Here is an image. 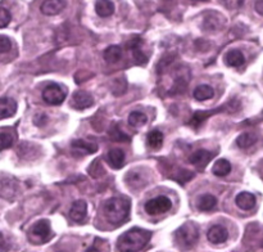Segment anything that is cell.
Masks as SVG:
<instances>
[{
    "mask_svg": "<svg viewBox=\"0 0 263 252\" xmlns=\"http://www.w3.org/2000/svg\"><path fill=\"white\" fill-rule=\"evenodd\" d=\"M152 233L149 230L140 228H134L126 231L118 238V251H140L151 241Z\"/></svg>",
    "mask_w": 263,
    "mask_h": 252,
    "instance_id": "obj_1",
    "label": "cell"
},
{
    "mask_svg": "<svg viewBox=\"0 0 263 252\" xmlns=\"http://www.w3.org/2000/svg\"><path fill=\"white\" fill-rule=\"evenodd\" d=\"M131 203L126 197H113L104 205V215L110 224L120 225L130 216Z\"/></svg>",
    "mask_w": 263,
    "mask_h": 252,
    "instance_id": "obj_2",
    "label": "cell"
},
{
    "mask_svg": "<svg viewBox=\"0 0 263 252\" xmlns=\"http://www.w3.org/2000/svg\"><path fill=\"white\" fill-rule=\"evenodd\" d=\"M198 237H199V230L197 225L193 223H185L175 233V241L180 247L189 248L197 243Z\"/></svg>",
    "mask_w": 263,
    "mask_h": 252,
    "instance_id": "obj_3",
    "label": "cell"
},
{
    "mask_svg": "<svg viewBox=\"0 0 263 252\" xmlns=\"http://www.w3.org/2000/svg\"><path fill=\"white\" fill-rule=\"evenodd\" d=\"M239 107H240V103H239L238 100L233 99L230 103H228L226 105H222V107H220L218 110H212L211 112H204V111H203V112H200V111H198V112L194 113V116H193L189 123H190V126H193V128L198 129L200 125H202V123H204V121L207 120V117H210V116L216 115V113H218V112H222V111H225V110H230L231 112H233V111L238 110Z\"/></svg>",
    "mask_w": 263,
    "mask_h": 252,
    "instance_id": "obj_4",
    "label": "cell"
},
{
    "mask_svg": "<svg viewBox=\"0 0 263 252\" xmlns=\"http://www.w3.org/2000/svg\"><path fill=\"white\" fill-rule=\"evenodd\" d=\"M30 236L33 242H39V243H46V242H49L51 237H53L50 229V223L48 220L37 221L31 228Z\"/></svg>",
    "mask_w": 263,
    "mask_h": 252,
    "instance_id": "obj_5",
    "label": "cell"
},
{
    "mask_svg": "<svg viewBox=\"0 0 263 252\" xmlns=\"http://www.w3.org/2000/svg\"><path fill=\"white\" fill-rule=\"evenodd\" d=\"M172 207V202L168 197L166 195H159V197L153 198V200H149L145 203L144 208H145L146 212L149 215H159V213H164L167 211H170V208Z\"/></svg>",
    "mask_w": 263,
    "mask_h": 252,
    "instance_id": "obj_6",
    "label": "cell"
},
{
    "mask_svg": "<svg viewBox=\"0 0 263 252\" xmlns=\"http://www.w3.org/2000/svg\"><path fill=\"white\" fill-rule=\"evenodd\" d=\"M43 99L50 105H58L66 99V90L58 84H50L44 89Z\"/></svg>",
    "mask_w": 263,
    "mask_h": 252,
    "instance_id": "obj_7",
    "label": "cell"
},
{
    "mask_svg": "<svg viewBox=\"0 0 263 252\" xmlns=\"http://www.w3.org/2000/svg\"><path fill=\"white\" fill-rule=\"evenodd\" d=\"M216 156V152H210L207 149H198V151L193 152L189 156V162L194 165L198 170H204L208 162Z\"/></svg>",
    "mask_w": 263,
    "mask_h": 252,
    "instance_id": "obj_8",
    "label": "cell"
},
{
    "mask_svg": "<svg viewBox=\"0 0 263 252\" xmlns=\"http://www.w3.org/2000/svg\"><path fill=\"white\" fill-rule=\"evenodd\" d=\"M94 104V99L89 93L84 92V90H79L72 95L71 99V107L74 110H85Z\"/></svg>",
    "mask_w": 263,
    "mask_h": 252,
    "instance_id": "obj_9",
    "label": "cell"
},
{
    "mask_svg": "<svg viewBox=\"0 0 263 252\" xmlns=\"http://www.w3.org/2000/svg\"><path fill=\"white\" fill-rule=\"evenodd\" d=\"M141 44H143V40H141V38L136 36V38L131 39V40L128 41L127 48L130 49V50H133L134 59L136 61V63L141 64V66H145V64L148 63V57H146L145 54L141 51V49H140Z\"/></svg>",
    "mask_w": 263,
    "mask_h": 252,
    "instance_id": "obj_10",
    "label": "cell"
},
{
    "mask_svg": "<svg viewBox=\"0 0 263 252\" xmlns=\"http://www.w3.org/2000/svg\"><path fill=\"white\" fill-rule=\"evenodd\" d=\"M225 25V20L221 14L218 13H207L204 17V21H203V27L207 31H218L222 28V26Z\"/></svg>",
    "mask_w": 263,
    "mask_h": 252,
    "instance_id": "obj_11",
    "label": "cell"
},
{
    "mask_svg": "<svg viewBox=\"0 0 263 252\" xmlns=\"http://www.w3.org/2000/svg\"><path fill=\"white\" fill-rule=\"evenodd\" d=\"M208 241L213 244L225 243L229 238L228 229L223 228L222 225H213L212 228L208 230Z\"/></svg>",
    "mask_w": 263,
    "mask_h": 252,
    "instance_id": "obj_12",
    "label": "cell"
},
{
    "mask_svg": "<svg viewBox=\"0 0 263 252\" xmlns=\"http://www.w3.org/2000/svg\"><path fill=\"white\" fill-rule=\"evenodd\" d=\"M87 212V205L85 201L79 200L76 202H73L71 210H69V218L72 219L76 223H82L86 218Z\"/></svg>",
    "mask_w": 263,
    "mask_h": 252,
    "instance_id": "obj_13",
    "label": "cell"
},
{
    "mask_svg": "<svg viewBox=\"0 0 263 252\" xmlns=\"http://www.w3.org/2000/svg\"><path fill=\"white\" fill-rule=\"evenodd\" d=\"M17 141V133L12 128H0V149L10 148Z\"/></svg>",
    "mask_w": 263,
    "mask_h": 252,
    "instance_id": "obj_14",
    "label": "cell"
},
{
    "mask_svg": "<svg viewBox=\"0 0 263 252\" xmlns=\"http://www.w3.org/2000/svg\"><path fill=\"white\" fill-rule=\"evenodd\" d=\"M64 7H66L64 0H45L41 4L40 9L45 15H55L59 12H62Z\"/></svg>",
    "mask_w": 263,
    "mask_h": 252,
    "instance_id": "obj_15",
    "label": "cell"
},
{
    "mask_svg": "<svg viewBox=\"0 0 263 252\" xmlns=\"http://www.w3.org/2000/svg\"><path fill=\"white\" fill-rule=\"evenodd\" d=\"M72 149L74 152L80 154H91L95 153L98 151V146L95 143H91V141H86L84 139H77V140H73L71 144Z\"/></svg>",
    "mask_w": 263,
    "mask_h": 252,
    "instance_id": "obj_16",
    "label": "cell"
},
{
    "mask_svg": "<svg viewBox=\"0 0 263 252\" xmlns=\"http://www.w3.org/2000/svg\"><path fill=\"white\" fill-rule=\"evenodd\" d=\"M15 111H17V103H15L14 99L9 97L0 98V117H12Z\"/></svg>",
    "mask_w": 263,
    "mask_h": 252,
    "instance_id": "obj_17",
    "label": "cell"
},
{
    "mask_svg": "<svg viewBox=\"0 0 263 252\" xmlns=\"http://www.w3.org/2000/svg\"><path fill=\"white\" fill-rule=\"evenodd\" d=\"M107 159L110 167H113L116 170L121 169L125 165V152L120 148L110 149L107 154Z\"/></svg>",
    "mask_w": 263,
    "mask_h": 252,
    "instance_id": "obj_18",
    "label": "cell"
},
{
    "mask_svg": "<svg viewBox=\"0 0 263 252\" xmlns=\"http://www.w3.org/2000/svg\"><path fill=\"white\" fill-rule=\"evenodd\" d=\"M235 202L238 205L239 208L244 211H249L256 206V197L254 194L248 192H243V193H239L235 198Z\"/></svg>",
    "mask_w": 263,
    "mask_h": 252,
    "instance_id": "obj_19",
    "label": "cell"
},
{
    "mask_svg": "<svg viewBox=\"0 0 263 252\" xmlns=\"http://www.w3.org/2000/svg\"><path fill=\"white\" fill-rule=\"evenodd\" d=\"M225 62L228 66L235 67V68H239V67L243 66L246 63V57L238 49H234V50H230L225 56Z\"/></svg>",
    "mask_w": 263,
    "mask_h": 252,
    "instance_id": "obj_20",
    "label": "cell"
},
{
    "mask_svg": "<svg viewBox=\"0 0 263 252\" xmlns=\"http://www.w3.org/2000/svg\"><path fill=\"white\" fill-rule=\"evenodd\" d=\"M95 10H97V14L99 17H110L115 13V4L110 0H97Z\"/></svg>",
    "mask_w": 263,
    "mask_h": 252,
    "instance_id": "obj_21",
    "label": "cell"
},
{
    "mask_svg": "<svg viewBox=\"0 0 263 252\" xmlns=\"http://www.w3.org/2000/svg\"><path fill=\"white\" fill-rule=\"evenodd\" d=\"M122 58V49L118 45H110L109 48L105 49L104 59L109 63H117Z\"/></svg>",
    "mask_w": 263,
    "mask_h": 252,
    "instance_id": "obj_22",
    "label": "cell"
},
{
    "mask_svg": "<svg viewBox=\"0 0 263 252\" xmlns=\"http://www.w3.org/2000/svg\"><path fill=\"white\" fill-rule=\"evenodd\" d=\"M217 205V198L212 194H204L198 201V208L200 211H211Z\"/></svg>",
    "mask_w": 263,
    "mask_h": 252,
    "instance_id": "obj_23",
    "label": "cell"
},
{
    "mask_svg": "<svg viewBox=\"0 0 263 252\" xmlns=\"http://www.w3.org/2000/svg\"><path fill=\"white\" fill-rule=\"evenodd\" d=\"M126 182L128 183L130 187L134 188H140L146 184V180L145 177H144V175L141 174V172H138L136 170L135 171H130L126 175Z\"/></svg>",
    "mask_w": 263,
    "mask_h": 252,
    "instance_id": "obj_24",
    "label": "cell"
},
{
    "mask_svg": "<svg viewBox=\"0 0 263 252\" xmlns=\"http://www.w3.org/2000/svg\"><path fill=\"white\" fill-rule=\"evenodd\" d=\"M213 95H215V92L210 85H199L194 90V98L197 100L211 99V98H213Z\"/></svg>",
    "mask_w": 263,
    "mask_h": 252,
    "instance_id": "obj_25",
    "label": "cell"
},
{
    "mask_svg": "<svg viewBox=\"0 0 263 252\" xmlns=\"http://www.w3.org/2000/svg\"><path fill=\"white\" fill-rule=\"evenodd\" d=\"M146 141H148V146L153 149L161 148L162 144H163V133L159 130H153L148 134L146 136Z\"/></svg>",
    "mask_w": 263,
    "mask_h": 252,
    "instance_id": "obj_26",
    "label": "cell"
},
{
    "mask_svg": "<svg viewBox=\"0 0 263 252\" xmlns=\"http://www.w3.org/2000/svg\"><path fill=\"white\" fill-rule=\"evenodd\" d=\"M212 171L216 176H226V175L231 171V164L228 159H218V161L213 165Z\"/></svg>",
    "mask_w": 263,
    "mask_h": 252,
    "instance_id": "obj_27",
    "label": "cell"
},
{
    "mask_svg": "<svg viewBox=\"0 0 263 252\" xmlns=\"http://www.w3.org/2000/svg\"><path fill=\"white\" fill-rule=\"evenodd\" d=\"M257 141V135L254 133H244L236 139V144H238L239 148L247 149L249 147L253 146Z\"/></svg>",
    "mask_w": 263,
    "mask_h": 252,
    "instance_id": "obj_28",
    "label": "cell"
},
{
    "mask_svg": "<svg viewBox=\"0 0 263 252\" xmlns=\"http://www.w3.org/2000/svg\"><path fill=\"white\" fill-rule=\"evenodd\" d=\"M148 117H146L145 113L140 112V111H135V112H131L128 116V123H130L133 128H140V126L145 125Z\"/></svg>",
    "mask_w": 263,
    "mask_h": 252,
    "instance_id": "obj_29",
    "label": "cell"
},
{
    "mask_svg": "<svg viewBox=\"0 0 263 252\" xmlns=\"http://www.w3.org/2000/svg\"><path fill=\"white\" fill-rule=\"evenodd\" d=\"M109 136H110V139L115 141H130V139H131L130 136L126 135V134L121 130V128L117 125V123H115V125L110 128Z\"/></svg>",
    "mask_w": 263,
    "mask_h": 252,
    "instance_id": "obj_30",
    "label": "cell"
},
{
    "mask_svg": "<svg viewBox=\"0 0 263 252\" xmlns=\"http://www.w3.org/2000/svg\"><path fill=\"white\" fill-rule=\"evenodd\" d=\"M12 48V41H10L9 38L7 36L0 35V54L8 53Z\"/></svg>",
    "mask_w": 263,
    "mask_h": 252,
    "instance_id": "obj_31",
    "label": "cell"
},
{
    "mask_svg": "<svg viewBox=\"0 0 263 252\" xmlns=\"http://www.w3.org/2000/svg\"><path fill=\"white\" fill-rule=\"evenodd\" d=\"M9 22H10V13L8 12V9L0 7V28L8 26L9 25Z\"/></svg>",
    "mask_w": 263,
    "mask_h": 252,
    "instance_id": "obj_32",
    "label": "cell"
},
{
    "mask_svg": "<svg viewBox=\"0 0 263 252\" xmlns=\"http://www.w3.org/2000/svg\"><path fill=\"white\" fill-rule=\"evenodd\" d=\"M89 172L94 177H98V176H99V175H102L103 167H102V164H100L99 159H95V161L92 162L91 166L89 167Z\"/></svg>",
    "mask_w": 263,
    "mask_h": 252,
    "instance_id": "obj_33",
    "label": "cell"
},
{
    "mask_svg": "<svg viewBox=\"0 0 263 252\" xmlns=\"http://www.w3.org/2000/svg\"><path fill=\"white\" fill-rule=\"evenodd\" d=\"M246 3V0H225V5L229 9H239Z\"/></svg>",
    "mask_w": 263,
    "mask_h": 252,
    "instance_id": "obj_34",
    "label": "cell"
},
{
    "mask_svg": "<svg viewBox=\"0 0 263 252\" xmlns=\"http://www.w3.org/2000/svg\"><path fill=\"white\" fill-rule=\"evenodd\" d=\"M48 121H49L48 117H46L44 113H39V115H36L35 117H33V123H35L36 126H39V128H41V126H45Z\"/></svg>",
    "mask_w": 263,
    "mask_h": 252,
    "instance_id": "obj_35",
    "label": "cell"
},
{
    "mask_svg": "<svg viewBox=\"0 0 263 252\" xmlns=\"http://www.w3.org/2000/svg\"><path fill=\"white\" fill-rule=\"evenodd\" d=\"M256 10L259 14L263 15V0H258V2L256 3Z\"/></svg>",
    "mask_w": 263,
    "mask_h": 252,
    "instance_id": "obj_36",
    "label": "cell"
},
{
    "mask_svg": "<svg viewBox=\"0 0 263 252\" xmlns=\"http://www.w3.org/2000/svg\"><path fill=\"white\" fill-rule=\"evenodd\" d=\"M194 2H208V0H194Z\"/></svg>",
    "mask_w": 263,
    "mask_h": 252,
    "instance_id": "obj_37",
    "label": "cell"
},
{
    "mask_svg": "<svg viewBox=\"0 0 263 252\" xmlns=\"http://www.w3.org/2000/svg\"><path fill=\"white\" fill-rule=\"evenodd\" d=\"M262 246H263V239H262Z\"/></svg>",
    "mask_w": 263,
    "mask_h": 252,
    "instance_id": "obj_38",
    "label": "cell"
}]
</instances>
